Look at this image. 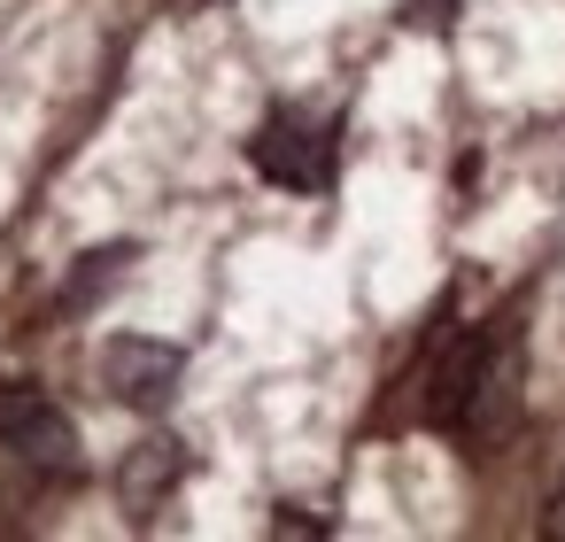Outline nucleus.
Masks as SVG:
<instances>
[{"label":"nucleus","mask_w":565,"mask_h":542,"mask_svg":"<svg viewBox=\"0 0 565 542\" xmlns=\"http://www.w3.org/2000/svg\"><path fill=\"white\" fill-rule=\"evenodd\" d=\"M179 372H186V357H179L171 341H156V333H117V341H102V387H109L117 403H132V411H163V403L179 395Z\"/></svg>","instance_id":"1"},{"label":"nucleus","mask_w":565,"mask_h":542,"mask_svg":"<svg viewBox=\"0 0 565 542\" xmlns=\"http://www.w3.org/2000/svg\"><path fill=\"white\" fill-rule=\"evenodd\" d=\"M0 449H17L32 465H78V426L40 387H0Z\"/></svg>","instance_id":"2"},{"label":"nucleus","mask_w":565,"mask_h":542,"mask_svg":"<svg viewBox=\"0 0 565 542\" xmlns=\"http://www.w3.org/2000/svg\"><path fill=\"white\" fill-rule=\"evenodd\" d=\"M256 171L271 187H295V194H318L333 179V132L326 125H302V117H271L256 140H248Z\"/></svg>","instance_id":"3"},{"label":"nucleus","mask_w":565,"mask_h":542,"mask_svg":"<svg viewBox=\"0 0 565 542\" xmlns=\"http://www.w3.org/2000/svg\"><path fill=\"white\" fill-rule=\"evenodd\" d=\"M519 418V333L495 326L488 333V357H480V380H472V411H465V442H503Z\"/></svg>","instance_id":"4"},{"label":"nucleus","mask_w":565,"mask_h":542,"mask_svg":"<svg viewBox=\"0 0 565 542\" xmlns=\"http://www.w3.org/2000/svg\"><path fill=\"white\" fill-rule=\"evenodd\" d=\"M480 357H488V333H480V326L457 333V341L434 357V372H426V426H441V434L465 426V411H472V380H480Z\"/></svg>","instance_id":"5"},{"label":"nucleus","mask_w":565,"mask_h":542,"mask_svg":"<svg viewBox=\"0 0 565 542\" xmlns=\"http://www.w3.org/2000/svg\"><path fill=\"white\" fill-rule=\"evenodd\" d=\"M179 472H186V457H179V442H140L132 449V465H125V503H156L163 488H179Z\"/></svg>","instance_id":"6"},{"label":"nucleus","mask_w":565,"mask_h":542,"mask_svg":"<svg viewBox=\"0 0 565 542\" xmlns=\"http://www.w3.org/2000/svg\"><path fill=\"white\" fill-rule=\"evenodd\" d=\"M117 264H132V248H94V256L78 264V279L63 287V310H78V302H94V287H109V279H117Z\"/></svg>","instance_id":"7"},{"label":"nucleus","mask_w":565,"mask_h":542,"mask_svg":"<svg viewBox=\"0 0 565 542\" xmlns=\"http://www.w3.org/2000/svg\"><path fill=\"white\" fill-rule=\"evenodd\" d=\"M557 527H565V480H557Z\"/></svg>","instance_id":"8"}]
</instances>
